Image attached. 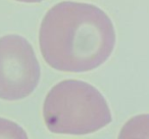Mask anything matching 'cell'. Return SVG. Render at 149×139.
Here are the masks:
<instances>
[{
	"mask_svg": "<svg viewBox=\"0 0 149 139\" xmlns=\"http://www.w3.org/2000/svg\"><path fill=\"white\" fill-rule=\"evenodd\" d=\"M48 130L56 134L86 135L111 122L107 101L100 91L81 80H64L51 88L43 104Z\"/></svg>",
	"mask_w": 149,
	"mask_h": 139,
	"instance_id": "cell-2",
	"label": "cell"
},
{
	"mask_svg": "<svg viewBox=\"0 0 149 139\" xmlns=\"http://www.w3.org/2000/svg\"><path fill=\"white\" fill-rule=\"evenodd\" d=\"M15 1L25 2V3H39V2H42L43 0H15Z\"/></svg>",
	"mask_w": 149,
	"mask_h": 139,
	"instance_id": "cell-6",
	"label": "cell"
},
{
	"mask_svg": "<svg viewBox=\"0 0 149 139\" xmlns=\"http://www.w3.org/2000/svg\"><path fill=\"white\" fill-rule=\"evenodd\" d=\"M40 64L33 47L19 35L0 38V99L28 97L40 81Z\"/></svg>",
	"mask_w": 149,
	"mask_h": 139,
	"instance_id": "cell-3",
	"label": "cell"
},
{
	"mask_svg": "<svg viewBox=\"0 0 149 139\" xmlns=\"http://www.w3.org/2000/svg\"><path fill=\"white\" fill-rule=\"evenodd\" d=\"M120 138H149V115H140L129 120L122 128Z\"/></svg>",
	"mask_w": 149,
	"mask_h": 139,
	"instance_id": "cell-4",
	"label": "cell"
},
{
	"mask_svg": "<svg viewBox=\"0 0 149 139\" xmlns=\"http://www.w3.org/2000/svg\"><path fill=\"white\" fill-rule=\"evenodd\" d=\"M40 50L57 71L84 73L103 64L113 51L116 31L110 17L93 4L63 1L42 20Z\"/></svg>",
	"mask_w": 149,
	"mask_h": 139,
	"instance_id": "cell-1",
	"label": "cell"
},
{
	"mask_svg": "<svg viewBox=\"0 0 149 139\" xmlns=\"http://www.w3.org/2000/svg\"><path fill=\"white\" fill-rule=\"evenodd\" d=\"M0 138H28L26 131L19 124L0 118Z\"/></svg>",
	"mask_w": 149,
	"mask_h": 139,
	"instance_id": "cell-5",
	"label": "cell"
}]
</instances>
